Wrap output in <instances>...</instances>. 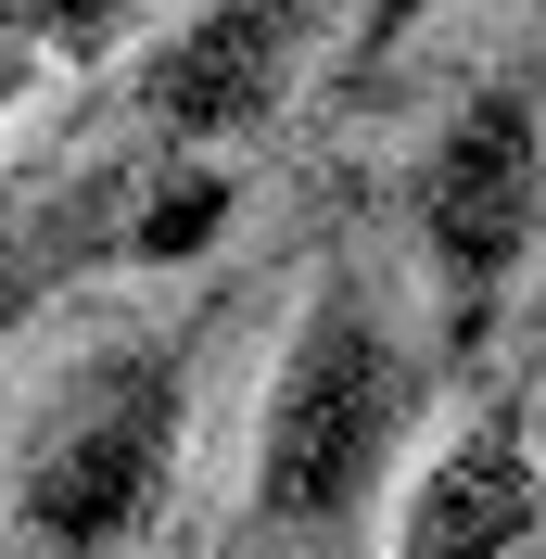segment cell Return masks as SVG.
I'll return each instance as SVG.
<instances>
[{
	"label": "cell",
	"mask_w": 546,
	"mask_h": 559,
	"mask_svg": "<svg viewBox=\"0 0 546 559\" xmlns=\"http://www.w3.org/2000/svg\"><path fill=\"white\" fill-rule=\"evenodd\" d=\"M38 76H51V51H38V38H0V115H13V103H26V90H38Z\"/></svg>",
	"instance_id": "obj_9"
},
{
	"label": "cell",
	"mask_w": 546,
	"mask_h": 559,
	"mask_svg": "<svg viewBox=\"0 0 546 559\" xmlns=\"http://www.w3.org/2000/svg\"><path fill=\"white\" fill-rule=\"evenodd\" d=\"M191 356L204 306L90 331V344L26 394L13 419V547L26 559H128L178 484V432H191Z\"/></svg>",
	"instance_id": "obj_1"
},
{
	"label": "cell",
	"mask_w": 546,
	"mask_h": 559,
	"mask_svg": "<svg viewBox=\"0 0 546 559\" xmlns=\"http://www.w3.org/2000/svg\"><path fill=\"white\" fill-rule=\"evenodd\" d=\"M140 0H0V38H38V51H103Z\"/></svg>",
	"instance_id": "obj_7"
},
{
	"label": "cell",
	"mask_w": 546,
	"mask_h": 559,
	"mask_svg": "<svg viewBox=\"0 0 546 559\" xmlns=\"http://www.w3.org/2000/svg\"><path fill=\"white\" fill-rule=\"evenodd\" d=\"M90 267H128V166H76V178H51L38 204L0 191V344H13L26 306H51V293L90 280Z\"/></svg>",
	"instance_id": "obj_6"
},
{
	"label": "cell",
	"mask_w": 546,
	"mask_h": 559,
	"mask_svg": "<svg viewBox=\"0 0 546 559\" xmlns=\"http://www.w3.org/2000/svg\"><path fill=\"white\" fill-rule=\"evenodd\" d=\"M432 13H444V0H356V38H343V64H356V76H381L419 26H432Z\"/></svg>",
	"instance_id": "obj_8"
},
{
	"label": "cell",
	"mask_w": 546,
	"mask_h": 559,
	"mask_svg": "<svg viewBox=\"0 0 546 559\" xmlns=\"http://www.w3.org/2000/svg\"><path fill=\"white\" fill-rule=\"evenodd\" d=\"M331 26H343V0H191V13L128 64L140 140H166V153H229V140H254L293 103V76H306V51Z\"/></svg>",
	"instance_id": "obj_4"
},
{
	"label": "cell",
	"mask_w": 546,
	"mask_h": 559,
	"mask_svg": "<svg viewBox=\"0 0 546 559\" xmlns=\"http://www.w3.org/2000/svg\"><path fill=\"white\" fill-rule=\"evenodd\" d=\"M407 229L444 306V356H483V331H496L521 254L546 229V90L534 76H471L444 103V128L407 166Z\"/></svg>",
	"instance_id": "obj_3"
},
{
	"label": "cell",
	"mask_w": 546,
	"mask_h": 559,
	"mask_svg": "<svg viewBox=\"0 0 546 559\" xmlns=\"http://www.w3.org/2000/svg\"><path fill=\"white\" fill-rule=\"evenodd\" d=\"M546 534V471H534V407L483 394L432 457H419L407 509H394V559H521Z\"/></svg>",
	"instance_id": "obj_5"
},
{
	"label": "cell",
	"mask_w": 546,
	"mask_h": 559,
	"mask_svg": "<svg viewBox=\"0 0 546 559\" xmlns=\"http://www.w3.org/2000/svg\"><path fill=\"white\" fill-rule=\"evenodd\" d=\"M419 419H432V356L407 344L394 293L356 254H331L254 407V534H343L394 484Z\"/></svg>",
	"instance_id": "obj_2"
}]
</instances>
